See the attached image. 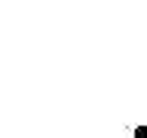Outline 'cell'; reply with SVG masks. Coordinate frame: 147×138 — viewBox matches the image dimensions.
Listing matches in <instances>:
<instances>
[{
    "label": "cell",
    "mask_w": 147,
    "mask_h": 138,
    "mask_svg": "<svg viewBox=\"0 0 147 138\" xmlns=\"http://www.w3.org/2000/svg\"><path fill=\"white\" fill-rule=\"evenodd\" d=\"M135 138H147V129H144V126H138V129H135Z\"/></svg>",
    "instance_id": "obj_1"
}]
</instances>
